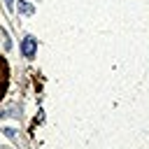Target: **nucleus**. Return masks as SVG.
<instances>
[{"mask_svg": "<svg viewBox=\"0 0 149 149\" xmlns=\"http://www.w3.org/2000/svg\"><path fill=\"white\" fill-rule=\"evenodd\" d=\"M21 51H23L26 58H33L35 51H37V42H35V37H26V40L21 42Z\"/></svg>", "mask_w": 149, "mask_h": 149, "instance_id": "1", "label": "nucleus"}, {"mask_svg": "<svg viewBox=\"0 0 149 149\" xmlns=\"http://www.w3.org/2000/svg\"><path fill=\"white\" fill-rule=\"evenodd\" d=\"M5 86H7V68H5V63L0 61V98H2V93H5Z\"/></svg>", "mask_w": 149, "mask_h": 149, "instance_id": "2", "label": "nucleus"}, {"mask_svg": "<svg viewBox=\"0 0 149 149\" xmlns=\"http://www.w3.org/2000/svg\"><path fill=\"white\" fill-rule=\"evenodd\" d=\"M5 5H7V7H12V5H14V0H5Z\"/></svg>", "mask_w": 149, "mask_h": 149, "instance_id": "3", "label": "nucleus"}]
</instances>
